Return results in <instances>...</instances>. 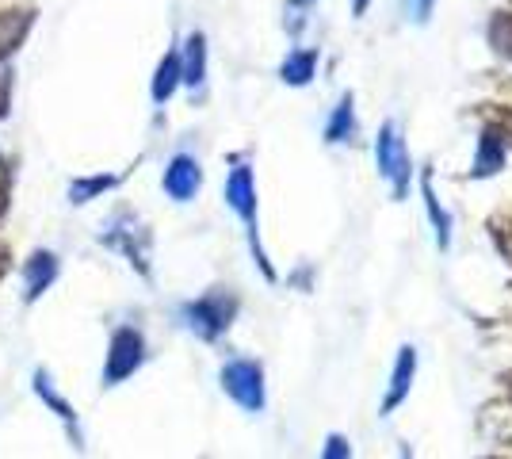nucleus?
Listing matches in <instances>:
<instances>
[{
	"label": "nucleus",
	"mask_w": 512,
	"mask_h": 459,
	"mask_svg": "<svg viewBox=\"0 0 512 459\" xmlns=\"http://www.w3.org/2000/svg\"><path fill=\"white\" fill-rule=\"evenodd\" d=\"M375 169L390 188L394 203H406L409 184H413V157L406 150V138H402V123L398 119H386L379 134H375Z\"/></svg>",
	"instance_id": "f257e3e1"
},
{
	"label": "nucleus",
	"mask_w": 512,
	"mask_h": 459,
	"mask_svg": "<svg viewBox=\"0 0 512 459\" xmlns=\"http://www.w3.org/2000/svg\"><path fill=\"white\" fill-rule=\"evenodd\" d=\"M226 203H230V211H234L237 219L245 222V234H249V249H253L256 264H260V272H264V280H272L276 284V268L268 261V253H264V245H260V219H256V180H253V169L245 165V161H237L230 176H226Z\"/></svg>",
	"instance_id": "f03ea898"
},
{
	"label": "nucleus",
	"mask_w": 512,
	"mask_h": 459,
	"mask_svg": "<svg viewBox=\"0 0 512 459\" xmlns=\"http://www.w3.org/2000/svg\"><path fill=\"white\" fill-rule=\"evenodd\" d=\"M237 310H241V299H237L234 291L214 287V291H207V295H199V299H192V303H184L180 318H184V326L192 329L199 341L214 345L218 337H226V329L234 326Z\"/></svg>",
	"instance_id": "7ed1b4c3"
},
{
	"label": "nucleus",
	"mask_w": 512,
	"mask_h": 459,
	"mask_svg": "<svg viewBox=\"0 0 512 459\" xmlns=\"http://www.w3.org/2000/svg\"><path fill=\"white\" fill-rule=\"evenodd\" d=\"M107 249L123 253L142 276H150V253H153V230L138 219L134 211H115V219L107 222V230L100 234Z\"/></svg>",
	"instance_id": "20e7f679"
},
{
	"label": "nucleus",
	"mask_w": 512,
	"mask_h": 459,
	"mask_svg": "<svg viewBox=\"0 0 512 459\" xmlns=\"http://www.w3.org/2000/svg\"><path fill=\"white\" fill-rule=\"evenodd\" d=\"M218 383H222V391L230 394L245 414H264V406H268V383H264V364L260 360H249V356L226 360Z\"/></svg>",
	"instance_id": "39448f33"
},
{
	"label": "nucleus",
	"mask_w": 512,
	"mask_h": 459,
	"mask_svg": "<svg viewBox=\"0 0 512 459\" xmlns=\"http://www.w3.org/2000/svg\"><path fill=\"white\" fill-rule=\"evenodd\" d=\"M146 356H150V349H146L142 329L138 326L115 329V337H111V345H107L104 387H119L123 379H130V375L146 364Z\"/></svg>",
	"instance_id": "423d86ee"
},
{
	"label": "nucleus",
	"mask_w": 512,
	"mask_h": 459,
	"mask_svg": "<svg viewBox=\"0 0 512 459\" xmlns=\"http://www.w3.org/2000/svg\"><path fill=\"white\" fill-rule=\"evenodd\" d=\"M417 368H421L417 345H402L398 356H394V368H390V383H386L379 417H390L402 402H409V391H413V383H417Z\"/></svg>",
	"instance_id": "0eeeda50"
},
{
	"label": "nucleus",
	"mask_w": 512,
	"mask_h": 459,
	"mask_svg": "<svg viewBox=\"0 0 512 459\" xmlns=\"http://www.w3.org/2000/svg\"><path fill=\"white\" fill-rule=\"evenodd\" d=\"M161 184H165V196L169 199L192 203L199 196V188H203V169H199V161H195L192 153H176L169 165H165Z\"/></svg>",
	"instance_id": "6e6552de"
},
{
	"label": "nucleus",
	"mask_w": 512,
	"mask_h": 459,
	"mask_svg": "<svg viewBox=\"0 0 512 459\" xmlns=\"http://www.w3.org/2000/svg\"><path fill=\"white\" fill-rule=\"evenodd\" d=\"M505 161H509V146L497 134V127L486 123L482 134H478V150H474V165H470L467 180H490V176H497L505 169Z\"/></svg>",
	"instance_id": "1a4fd4ad"
},
{
	"label": "nucleus",
	"mask_w": 512,
	"mask_h": 459,
	"mask_svg": "<svg viewBox=\"0 0 512 459\" xmlns=\"http://www.w3.org/2000/svg\"><path fill=\"white\" fill-rule=\"evenodd\" d=\"M180 85L192 96H199L207 85V35L203 31H192L180 46Z\"/></svg>",
	"instance_id": "9d476101"
},
{
	"label": "nucleus",
	"mask_w": 512,
	"mask_h": 459,
	"mask_svg": "<svg viewBox=\"0 0 512 459\" xmlns=\"http://www.w3.org/2000/svg\"><path fill=\"white\" fill-rule=\"evenodd\" d=\"M356 134H360L356 96L344 92L341 100H337V108H333V115H329V123H325V131H321V142H325V146H352Z\"/></svg>",
	"instance_id": "9b49d317"
},
{
	"label": "nucleus",
	"mask_w": 512,
	"mask_h": 459,
	"mask_svg": "<svg viewBox=\"0 0 512 459\" xmlns=\"http://www.w3.org/2000/svg\"><path fill=\"white\" fill-rule=\"evenodd\" d=\"M318 62H321V54L314 46H295V50H287V58L279 62V81L291 88H306L318 77Z\"/></svg>",
	"instance_id": "f8f14e48"
},
{
	"label": "nucleus",
	"mask_w": 512,
	"mask_h": 459,
	"mask_svg": "<svg viewBox=\"0 0 512 459\" xmlns=\"http://www.w3.org/2000/svg\"><path fill=\"white\" fill-rule=\"evenodd\" d=\"M421 196H425V215L432 222V234H436V249L448 253L451 249V211L440 203L436 188H432V173L421 169Z\"/></svg>",
	"instance_id": "ddd939ff"
},
{
	"label": "nucleus",
	"mask_w": 512,
	"mask_h": 459,
	"mask_svg": "<svg viewBox=\"0 0 512 459\" xmlns=\"http://www.w3.org/2000/svg\"><path fill=\"white\" fill-rule=\"evenodd\" d=\"M58 272H62V264L58 257L50 253V249H35L31 257H27V268H23V276H27V299H39L46 287L58 280Z\"/></svg>",
	"instance_id": "4468645a"
},
{
	"label": "nucleus",
	"mask_w": 512,
	"mask_h": 459,
	"mask_svg": "<svg viewBox=\"0 0 512 459\" xmlns=\"http://www.w3.org/2000/svg\"><path fill=\"white\" fill-rule=\"evenodd\" d=\"M176 88H180V50H169V54L161 58L157 73H153V85H150L153 104L165 108L172 96H176Z\"/></svg>",
	"instance_id": "2eb2a0df"
},
{
	"label": "nucleus",
	"mask_w": 512,
	"mask_h": 459,
	"mask_svg": "<svg viewBox=\"0 0 512 459\" xmlns=\"http://www.w3.org/2000/svg\"><path fill=\"white\" fill-rule=\"evenodd\" d=\"M35 23V12H27V8H16V12H0V62L23 43V35H27V27Z\"/></svg>",
	"instance_id": "dca6fc26"
},
{
	"label": "nucleus",
	"mask_w": 512,
	"mask_h": 459,
	"mask_svg": "<svg viewBox=\"0 0 512 459\" xmlns=\"http://www.w3.org/2000/svg\"><path fill=\"white\" fill-rule=\"evenodd\" d=\"M35 391H39V398H43L46 406H50V410L62 417L65 425H69V437H73V444L81 448V429H77V414H73V406L65 402L62 394L50 387V375H46V372H35Z\"/></svg>",
	"instance_id": "f3484780"
},
{
	"label": "nucleus",
	"mask_w": 512,
	"mask_h": 459,
	"mask_svg": "<svg viewBox=\"0 0 512 459\" xmlns=\"http://www.w3.org/2000/svg\"><path fill=\"white\" fill-rule=\"evenodd\" d=\"M486 39H490L493 54L512 66V12H493L486 23Z\"/></svg>",
	"instance_id": "a211bd4d"
},
{
	"label": "nucleus",
	"mask_w": 512,
	"mask_h": 459,
	"mask_svg": "<svg viewBox=\"0 0 512 459\" xmlns=\"http://www.w3.org/2000/svg\"><path fill=\"white\" fill-rule=\"evenodd\" d=\"M119 184V176L111 173H100V176H81V180H73L69 184V203L73 207H81V203H88V199L104 196V192H111Z\"/></svg>",
	"instance_id": "6ab92c4d"
},
{
	"label": "nucleus",
	"mask_w": 512,
	"mask_h": 459,
	"mask_svg": "<svg viewBox=\"0 0 512 459\" xmlns=\"http://www.w3.org/2000/svg\"><path fill=\"white\" fill-rule=\"evenodd\" d=\"M490 238H493V245H497V253L512 264V207H505L501 215L490 219Z\"/></svg>",
	"instance_id": "aec40b11"
},
{
	"label": "nucleus",
	"mask_w": 512,
	"mask_h": 459,
	"mask_svg": "<svg viewBox=\"0 0 512 459\" xmlns=\"http://www.w3.org/2000/svg\"><path fill=\"white\" fill-rule=\"evenodd\" d=\"M318 459H352V440L344 437V433H329L325 444H321Z\"/></svg>",
	"instance_id": "412c9836"
},
{
	"label": "nucleus",
	"mask_w": 512,
	"mask_h": 459,
	"mask_svg": "<svg viewBox=\"0 0 512 459\" xmlns=\"http://www.w3.org/2000/svg\"><path fill=\"white\" fill-rule=\"evenodd\" d=\"M486 119L497 127V134L505 138V146L512 150V108H486Z\"/></svg>",
	"instance_id": "4be33fe9"
},
{
	"label": "nucleus",
	"mask_w": 512,
	"mask_h": 459,
	"mask_svg": "<svg viewBox=\"0 0 512 459\" xmlns=\"http://www.w3.org/2000/svg\"><path fill=\"white\" fill-rule=\"evenodd\" d=\"M432 8H436V0H413V20L428 23L432 20Z\"/></svg>",
	"instance_id": "5701e85b"
},
{
	"label": "nucleus",
	"mask_w": 512,
	"mask_h": 459,
	"mask_svg": "<svg viewBox=\"0 0 512 459\" xmlns=\"http://www.w3.org/2000/svg\"><path fill=\"white\" fill-rule=\"evenodd\" d=\"M367 8H371V0H352V16H356V20L367 16Z\"/></svg>",
	"instance_id": "b1692460"
},
{
	"label": "nucleus",
	"mask_w": 512,
	"mask_h": 459,
	"mask_svg": "<svg viewBox=\"0 0 512 459\" xmlns=\"http://www.w3.org/2000/svg\"><path fill=\"white\" fill-rule=\"evenodd\" d=\"M398 459H413V448H409V444H402V452H398Z\"/></svg>",
	"instance_id": "393cba45"
},
{
	"label": "nucleus",
	"mask_w": 512,
	"mask_h": 459,
	"mask_svg": "<svg viewBox=\"0 0 512 459\" xmlns=\"http://www.w3.org/2000/svg\"><path fill=\"white\" fill-rule=\"evenodd\" d=\"M295 4H314V0H295Z\"/></svg>",
	"instance_id": "a878e982"
}]
</instances>
